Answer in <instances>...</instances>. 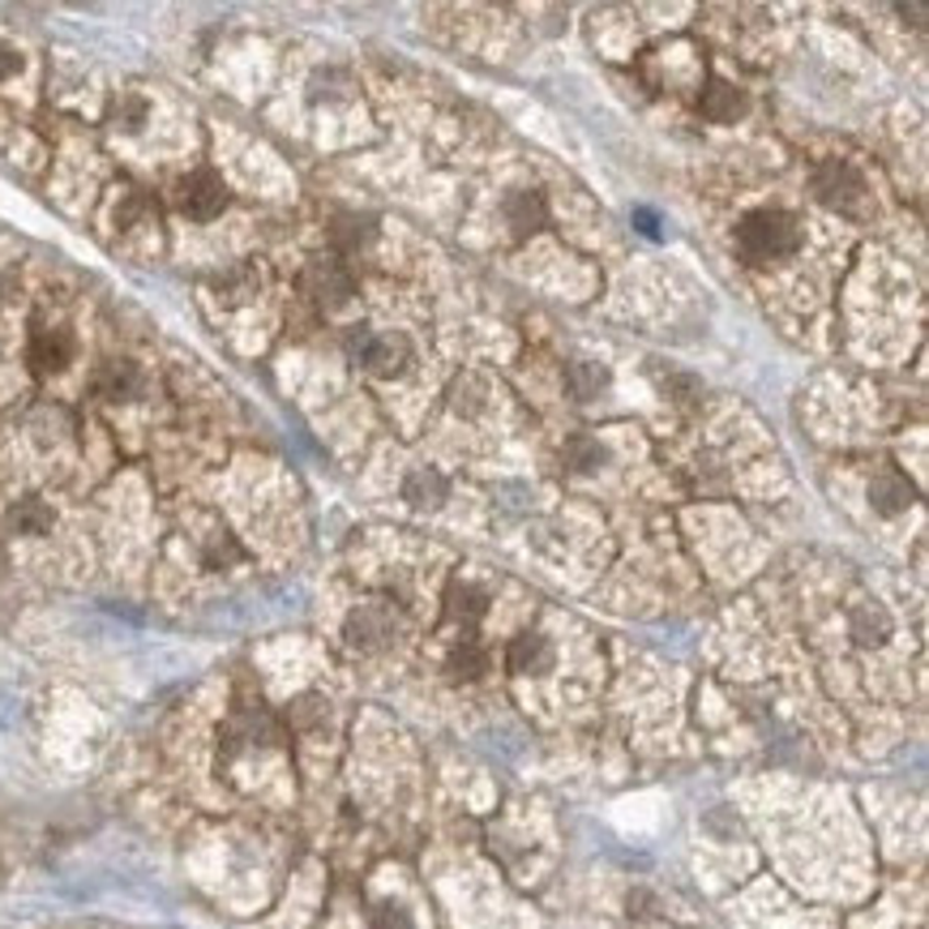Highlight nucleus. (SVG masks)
Instances as JSON below:
<instances>
[{"mask_svg":"<svg viewBox=\"0 0 929 929\" xmlns=\"http://www.w3.org/2000/svg\"><path fill=\"white\" fill-rule=\"evenodd\" d=\"M698 107H702V116H707V120H716V125H733L736 116L745 112V98H741V91H733L729 82H711V86L702 91V98H698Z\"/></svg>","mask_w":929,"mask_h":929,"instance_id":"8","label":"nucleus"},{"mask_svg":"<svg viewBox=\"0 0 929 929\" xmlns=\"http://www.w3.org/2000/svg\"><path fill=\"white\" fill-rule=\"evenodd\" d=\"M378 236V228H373V219H360V214H347V219H339V228H335V241H339L342 248H360V245H369Z\"/></svg>","mask_w":929,"mask_h":929,"instance_id":"15","label":"nucleus"},{"mask_svg":"<svg viewBox=\"0 0 929 929\" xmlns=\"http://www.w3.org/2000/svg\"><path fill=\"white\" fill-rule=\"evenodd\" d=\"M870 497H874V506H879L882 514H899V510H908V506H913V489H908L895 472H882L879 485L870 489Z\"/></svg>","mask_w":929,"mask_h":929,"instance_id":"12","label":"nucleus"},{"mask_svg":"<svg viewBox=\"0 0 929 929\" xmlns=\"http://www.w3.org/2000/svg\"><path fill=\"white\" fill-rule=\"evenodd\" d=\"M814 194L818 201L835 210V214H866V201H870V185L866 176L848 163V159H827L818 172H814Z\"/></svg>","mask_w":929,"mask_h":929,"instance_id":"2","label":"nucleus"},{"mask_svg":"<svg viewBox=\"0 0 929 929\" xmlns=\"http://www.w3.org/2000/svg\"><path fill=\"white\" fill-rule=\"evenodd\" d=\"M304 292L322 313H335L356 295V283H351V275H347V266L339 257H317L309 266V275H304Z\"/></svg>","mask_w":929,"mask_h":929,"instance_id":"4","label":"nucleus"},{"mask_svg":"<svg viewBox=\"0 0 929 929\" xmlns=\"http://www.w3.org/2000/svg\"><path fill=\"white\" fill-rule=\"evenodd\" d=\"M18 69H22V56H18L13 48H4V44H0V82H9V78H13Z\"/></svg>","mask_w":929,"mask_h":929,"instance_id":"18","label":"nucleus"},{"mask_svg":"<svg viewBox=\"0 0 929 929\" xmlns=\"http://www.w3.org/2000/svg\"><path fill=\"white\" fill-rule=\"evenodd\" d=\"M176 206H181V214H189L197 223H206V219H214V214H223V206H228V185L214 176V172H189L181 185H176Z\"/></svg>","mask_w":929,"mask_h":929,"instance_id":"5","label":"nucleus"},{"mask_svg":"<svg viewBox=\"0 0 929 929\" xmlns=\"http://www.w3.org/2000/svg\"><path fill=\"white\" fill-rule=\"evenodd\" d=\"M138 386V369L129 364V360H112V364H103V373H98V394L103 398H112V403H120V398H129Z\"/></svg>","mask_w":929,"mask_h":929,"instance_id":"11","label":"nucleus"},{"mask_svg":"<svg viewBox=\"0 0 929 929\" xmlns=\"http://www.w3.org/2000/svg\"><path fill=\"white\" fill-rule=\"evenodd\" d=\"M441 492H445V480L438 472H416L407 480V501H416V506H438Z\"/></svg>","mask_w":929,"mask_h":929,"instance_id":"16","label":"nucleus"},{"mask_svg":"<svg viewBox=\"0 0 929 929\" xmlns=\"http://www.w3.org/2000/svg\"><path fill=\"white\" fill-rule=\"evenodd\" d=\"M373 929H411V921H407V913H403V908L382 904V908L373 913Z\"/></svg>","mask_w":929,"mask_h":929,"instance_id":"17","label":"nucleus"},{"mask_svg":"<svg viewBox=\"0 0 929 929\" xmlns=\"http://www.w3.org/2000/svg\"><path fill=\"white\" fill-rule=\"evenodd\" d=\"M9 523H13L18 532H26V536H39V532H48V527H51V510L44 506V501L26 497V501H18V506H13Z\"/></svg>","mask_w":929,"mask_h":929,"instance_id":"14","label":"nucleus"},{"mask_svg":"<svg viewBox=\"0 0 929 929\" xmlns=\"http://www.w3.org/2000/svg\"><path fill=\"white\" fill-rule=\"evenodd\" d=\"M69 356H73V339H69V330H60V326H39V330L31 335L26 360H31V369H35L39 378L60 373V369L69 364Z\"/></svg>","mask_w":929,"mask_h":929,"instance_id":"6","label":"nucleus"},{"mask_svg":"<svg viewBox=\"0 0 929 929\" xmlns=\"http://www.w3.org/2000/svg\"><path fill=\"white\" fill-rule=\"evenodd\" d=\"M506 214H510V228H514L519 236L536 232L539 223L548 219V214H544V197L532 194V189H523V194L510 197V201H506Z\"/></svg>","mask_w":929,"mask_h":929,"instance_id":"10","label":"nucleus"},{"mask_svg":"<svg viewBox=\"0 0 929 929\" xmlns=\"http://www.w3.org/2000/svg\"><path fill=\"white\" fill-rule=\"evenodd\" d=\"M548 660H553L548 638H539V635L514 638V647H510V669H514V673H523V677L544 673V669H548Z\"/></svg>","mask_w":929,"mask_h":929,"instance_id":"9","label":"nucleus"},{"mask_svg":"<svg viewBox=\"0 0 929 929\" xmlns=\"http://www.w3.org/2000/svg\"><path fill=\"white\" fill-rule=\"evenodd\" d=\"M736 248L745 262H780L801 248V228L783 210H754L736 223Z\"/></svg>","mask_w":929,"mask_h":929,"instance_id":"1","label":"nucleus"},{"mask_svg":"<svg viewBox=\"0 0 929 929\" xmlns=\"http://www.w3.org/2000/svg\"><path fill=\"white\" fill-rule=\"evenodd\" d=\"M485 591L472 588V583H463V579H454L450 591H445V617L454 622V626H463V630H472L480 617H485Z\"/></svg>","mask_w":929,"mask_h":929,"instance_id":"7","label":"nucleus"},{"mask_svg":"<svg viewBox=\"0 0 929 929\" xmlns=\"http://www.w3.org/2000/svg\"><path fill=\"white\" fill-rule=\"evenodd\" d=\"M445 669H450L454 682H476V677L485 673V655H480V647H476L472 638H463V642L450 651V664H445Z\"/></svg>","mask_w":929,"mask_h":929,"instance_id":"13","label":"nucleus"},{"mask_svg":"<svg viewBox=\"0 0 929 929\" xmlns=\"http://www.w3.org/2000/svg\"><path fill=\"white\" fill-rule=\"evenodd\" d=\"M351 360L378 378H394L411 364V339L398 335V330H364V335H351Z\"/></svg>","mask_w":929,"mask_h":929,"instance_id":"3","label":"nucleus"}]
</instances>
